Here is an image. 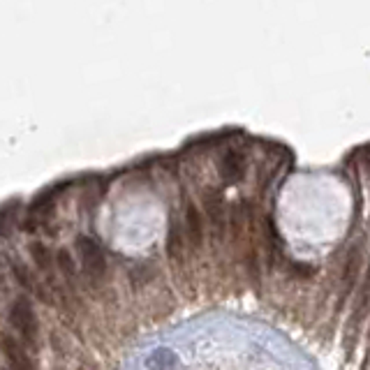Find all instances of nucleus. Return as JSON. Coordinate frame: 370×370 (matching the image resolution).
Listing matches in <instances>:
<instances>
[{"label":"nucleus","instance_id":"nucleus-1","mask_svg":"<svg viewBox=\"0 0 370 370\" xmlns=\"http://www.w3.org/2000/svg\"><path fill=\"white\" fill-rule=\"evenodd\" d=\"M10 324H12V329L17 331V336L21 338V342H25V345H35L37 320H35L33 308H30V303L25 301V298H19V301L12 303Z\"/></svg>","mask_w":370,"mask_h":370},{"label":"nucleus","instance_id":"nucleus-2","mask_svg":"<svg viewBox=\"0 0 370 370\" xmlns=\"http://www.w3.org/2000/svg\"><path fill=\"white\" fill-rule=\"evenodd\" d=\"M76 252H79V261H81V269L91 280H102L105 276V254H102L100 246L95 243L93 239L88 236H79L76 239Z\"/></svg>","mask_w":370,"mask_h":370},{"label":"nucleus","instance_id":"nucleus-3","mask_svg":"<svg viewBox=\"0 0 370 370\" xmlns=\"http://www.w3.org/2000/svg\"><path fill=\"white\" fill-rule=\"evenodd\" d=\"M3 359H5V370H33L30 359L23 352V345L14 340L10 334L3 336Z\"/></svg>","mask_w":370,"mask_h":370},{"label":"nucleus","instance_id":"nucleus-4","mask_svg":"<svg viewBox=\"0 0 370 370\" xmlns=\"http://www.w3.org/2000/svg\"><path fill=\"white\" fill-rule=\"evenodd\" d=\"M185 225H188V236L193 248L202 246V236H204V227H202V213L195 208V204L188 206V213H185Z\"/></svg>","mask_w":370,"mask_h":370},{"label":"nucleus","instance_id":"nucleus-5","mask_svg":"<svg viewBox=\"0 0 370 370\" xmlns=\"http://www.w3.org/2000/svg\"><path fill=\"white\" fill-rule=\"evenodd\" d=\"M241 174H243V157L239 153H229L225 157V164H222V176L227 181H236V178H241Z\"/></svg>","mask_w":370,"mask_h":370},{"label":"nucleus","instance_id":"nucleus-6","mask_svg":"<svg viewBox=\"0 0 370 370\" xmlns=\"http://www.w3.org/2000/svg\"><path fill=\"white\" fill-rule=\"evenodd\" d=\"M370 303V269H368V278L363 283V290H361V296H359V303H356V310H354V324L361 322V317L366 315V308Z\"/></svg>","mask_w":370,"mask_h":370}]
</instances>
